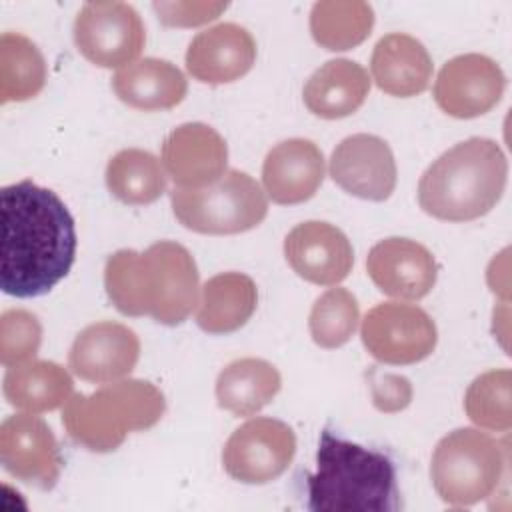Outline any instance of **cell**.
Instances as JSON below:
<instances>
[{
    "label": "cell",
    "instance_id": "cell-3",
    "mask_svg": "<svg viewBox=\"0 0 512 512\" xmlns=\"http://www.w3.org/2000/svg\"><path fill=\"white\" fill-rule=\"evenodd\" d=\"M508 160L496 140L468 138L438 156L418 182L420 208L444 222H470L502 198Z\"/></svg>",
    "mask_w": 512,
    "mask_h": 512
},
{
    "label": "cell",
    "instance_id": "cell-21",
    "mask_svg": "<svg viewBox=\"0 0 512 512\" xmlns=\"http://www.w3.org/2000/svg\"><path fill=\"white\" fill-rule=\"evenodd\" d=\"M112 90L126 106L154 112L178 106L188 92V82L176 64L162 58H142L114 74Z\"/></svg>",
    "mask_w": 512,
    "mask_h": 512
},
{
    "label": "cell",
    "instance_id": "cell-15",
    "mask_svg": "<svg viewBox=\"0 0 512 512\" xmlns=\"http://www.w3.org/2000/svg\"><path fill=\"white\" fill-rule=\"evenodd\" d=\"M284 256L300 278L318 286H336L354 264V250L346 234L320 220L294 226L284 238Z\"/></svg>",
    "mask_w": 512,
    "mask_h": 512
},
{
    "label": "cell",
    "instance_id": "cell-2",
    "mask_svg": "<svg viewBox=\"0 0 512 512\" xmlns=\"http://www.w3.org/2000/svg\"><path fill=\"white\" fill-rule=\"evenodd\" d=\"M104 288L120 314L150 316L164 326L182 324L200 300L196 262L170 240L154 242L144 252H114L104 266Z\"/></svg>",
    "mask_w": 512,
    "mask_h": 512
},
{
    "label": "cell",
    "instance_id": "cell-5",
    "mask_svg": "<svg viewBox=\"0 0 512 512\" xmlns=\"http://www.w3.org/2000/svg\"><path fill=\"white\" fill-rule=\"evenodd\" d=\"M164 412L166 400L160 388L146 380L122 378L92 394L70 396L62 424L76 444L104 454L116 450L130 432L158 424Z\"/></svg>",
    "mask_w": 512,
    "mask_h": 512
},
{
    "label": "cell",
    "instance_id": "cell-25",
    "mask_svg": "<svg viewBox=\"0 0 512 512\" xmlns=\"http://www.w3.org/2000/svg\"><path fill=\"white\" fill-rule=\"evenodd\" d=\"M280 386L282 378L274 364L252 356L238 358L220 370L216 400L234 416H252L274 400Z\"/></svg>",
    "mask_w": 512,
    "mask_h": 512
},
{
    "label": "cell",
    "instance_id": "cell-19",
    "mask_svg": "<svg viewBox=\"0 0 512 512\" xmlns=\"http://www.w3.org/2000/svg\"><path fill=\"white\" fill-rule=\"evenodd\" d=\"M322 150L308 138L278 142L264 158L262 184L276 204H300L310 200L324 182Z\"/></svg>",
    "mask_w": 512,
    "mask_h": 512
},
{
    "label": "cell",
    "instance_id": "cell-8",
    "mask_svg": "<svg viewBox=\"0 0 512 512\" xmlns=\"http://www.w3.org/2000/svg\"><path fill=\"white\" fill-rule=\"evenodd\" d=\"M368 354L392 366L416 364L428 358L438 342L434 320L416 304L382 302L370 308L360 326Z\"/></svg>",
    "mask_w": 512,
    "mask_h": 512
},
{
    "label": "cell",
    "instance_id": "cell-7",
    "mask_svg": "<svg viewBox=\"0 0 512 512\" xmlns=\"http://www.w3.org/2000/svg\"><path fill=\"white\" fill-rule=\"evenodd\" d=\"M176 220L198 234H240L256 228L268 214V198L260 184L240 170H226L216 182L170 192Z\"/></svg>",
    "mask_w": 512,
    "mask_h": 512
},
{
    "label": "cell",
    "instance_id": "cell-12",
    "mask_svg": "<svg viewBox=\"0 0 512 512\" xmlns=\"http://www.w3.org/2000/svg\"><path fill=\"white\" fill-rule=\"evenodd\" d=\"M506 76L484 54H460L448 60L434 82V100L454 118H478L490 112L504 96Z\"/></svg>",
    "mask_w": 512,
    "mask_h": 512
},
{
    "label": "cell",
    "instance_id": "cell-26",
    "mask_svg": "<svg viewBox=\"0 0 512 512\" xmlns=\"http://www.w3.org/2000/svg\"><path fill=\"white\" fill-rule=\"evenodd\" d=\"M106 186L120 202L146 206L166 192V174L152 152L126 148L110 158L106 166Z\"/></svg>",
    "mask_w": 512,
    "mask_h": 512
},
{
    "label": "cell",
    "instance_id": "cell-20",
    "mask_svg": "<svg viewBox=\"0 0 512 512\" xmlns=\"http://www.w3.org/2000/svg\"><path fill=\"white\" fill-rule=\"evenodd\" d=\"M432 58L424 44L410 34L382 36L372 52L370 72L376 86L396 98L422 94L432 78Z\"/></svg>",
    "mask_w": 512,
    "mask_h": 512
},
{
    "label": "cell",
    "instance_id": "cell-31",
    "mask_svg": "<svg viewBox=\"0 0 512 512\" xmlns=\"http://www.w3.org/2000/svg\"><path fill=\"white\" fill-rule=\"evenodd\" d=\"M42 344V324L36 314L20 308L0 316V360L6 368L28 362Z\"/></svg>",
    "mask_w": 512,
    "mask_h": 512
},
{
    "label": "cell",
    "instance_id": "cell-24",
    "mask_svg": "<svg viewBox=\"0 0 512 512\" xmlns=\"http://www.w3.org/2000/svg\"><path fill=\"white\" fill-rule=\"evenodd\" d=\"M74 392L68 370L50 360H28L10 366L4 374V398L10 406L42 414L64 406Z\"/></svg>",
    "mask_w": 512,
    "mask_h": 512
},
{
    "label": "cell",
    "instance_id": "cell-10",
    "mask_svg": "<svg viewBox=\"0 0 512 512\" xmlns=\"http://www.w3.org/2000/svg\"><path fill=\"white\" fill-rule=\"evenodd\" d=\"M294 454V430L282 420L258 416L230 434L222 450V466L242 484H268L288 470Z\"/></svg>",
    "mask_w": 512,
    "mask_h": 512
},
{
    "label": "cell",
    "instance_id": "cell-27",
    "mask_svg": "<svg viewBox=\"0 0 512 512\" xmlns=\"http://www.w3.org/2000/svg\"><path fill=\"white\" fill-rule=\"evenodd\" d=\"M374 26V10L362 0H322L310 10V32L318 46L342 52L362 44Z\"/></svg>",
    "mask_w": 512,
    "mask_h": 512
},
{
    "label": "cell",
    "instance_id": "cell-32",
    "mask_svg": "<svg viewBox=\"0 0 512 512\" xmlns=\"http://www.w3.org/2000/svg\"><path fill=\"white\" fill-rule=\"evenodd\" d=\"M152 8L164 26L190 28L216 20L226 8V2H154Z\"/></svg>",
    "mask_w": 512,
    "mask_h": 512
},
{
    "label": "cell",
    "instance_id": "cell-13",
    "mask_svg": "<svg viewBox=\"0 0 512 512\" xmlns=\"http://www.w3.org/2000/svg\"><path fill=\"white\" fill-rule=\"evenodd\" d=\"M330 178L348 194L384 202L396 188V160L390 146L374 134L344 138L330 156Z\"/></svg>",
    "mask_w": 512,
    "mask_h": 512
},
{
    "label": "cell",
    "instance_id": "cell-29",
    "mask_svg": "<svg viewBox=\"0 0 512 512\" xmlns=\"http://www.w3.org/2000/svg\"><path fill=\"white\" fill-rule=\"evenodd\" d=\"M512 374L508 368L488 370L474 378L464 396V410L468 418L492 432H506L512 426L510 406Z\"/></svg>",
    "mask_w": 512,
    "mask_h": 512
},
{
    "label": "cell",
    "instance_id": "cell-1",
    "mask_svg": "<svg viewBox=\"0 0 512 512\" xmlns=\"http://www.w3.org/2000/svg\"><path fill=\"white\" fill-rule=\"evenodd\" d=\"M0 288L8 296L48 294L76 258V228L66 204L32 180L0 190Z\"/></svg>",
    "mask_w": 512,
    "mask_h": 512
},
{
    "label": "cell",
    "instance_id": "cell-18",
    "mask_svg": "<svg viewBox=\"0 0 512 512\" xmlns=\"http://www.w3.org/2000/svg\"><path fill=\"white\" fill-rule=\"evenodd\" d=\"M256 60L252 34L234 22L198 32L186 50V70L204 84H228L250 72Z\"/></svg>",
    "mask_w": 512,
    "mask_h": 512
},
{
    "label": "cell",
    "instance_id": "cell-23",
    "mask_svg": "<svg viewBox=\"0 0 512 512\" xmlns=\"http://www.w3.org/2000/svg\"><path fill=\"white\" fill-rule=\"evenodd\" d=\"M258 290L242 272H222L204 282L196 306V324L208 334L240 330L254 314Z\"/></svg>",
    "mask_w": 512,
    "mask_h": 512
},
{
    "label": "cell",
    "instance_id": "cell-11",
    "mask_svg": "<svg viewBox=\"0 0 512 512\" xmlns=\"http://www.w3.org/2000/svg\"><path fill=\"white\" fill-rule=\"evenodd\" d=\"M0 464L16 480L52 490L64 460L50 426L40 416L22 412L0 426Z\"/></svg>",
    "mask_w": 512,
    "mask_h": 512
},
{
    "label": "cell",
    "instance_id": "cell-17",
    "mask_svg": "<svg viewBox=\"0 0 512 512\" xmlns=\"http://www.w3.org/2000/svg\"><path fill=\"white\" fill-rule=\"evenodd\" d=\"M370 280L380 292L398 300H422L438 278L432 252L410 238H384L366 258Z\"/></svg>",
    "mask_w": 512,
    "mask_h": 512
},
{
    "label": "cell",
    "instance_id": "cell-28",
    "mask_svg": "<svg viewBox=\"0 0 512 512\" xmlns=\"http://www.w3.org/2000/svg\"><path fill=\"white\" fill-rule=\"evenodd\" d=\"M48 78L40 48L18 32L0 36V102H24L40 94Z\"/></svg>",
    "mask_w": 512,
    "mask_h": 512
},
{
    "label": "cell",
    "instance_id": "cell-16",
    "mask_svg": "<svg viewBox=\"0 0 512 512\" xmlns=\"http://www.w3.org/2000/svg\"><path fill=\"white\" fill-rule=\"evenodd\" d=\"M162 166L178 188H204L226 172V140L208 124H180L162 144Z\"/></svg>",
    "mask_w": 512,
    "mask_h": 512
},
{
    "label": "cell",
    "instance_id": "cell-14",
    "mask_svg": "<svg viewBox=\"0 0 512 512\" xmlns=\"http://www.w3.org/2000/svg\"><path fill=\"white\" fill-rule=\"evenodd\" d=\"M140 358L136 332L120 322L102 320L86 326L68 352V368L82 380L110 384L126 378Z\"/></svg>",
    "mask_w": 512,
    "mask_h": 512
},
{
    "label": "cell",
    "instance_id": "cell-9",
    "mask_svg": "<svg viewBox=\"0 0 512 512\" xmlns=\"http://www.w3.org/2000/svg\"><path fill=\"white\" fill-rule=\"evenodd\" d=\"M78 52L100 68H124L146 44L140 14L126 2H86L74 20Z\"/></svg>",
    "mask_w": 512,
    "mask_h": 512
},
{
    "label": "cell",
    "instance_id": "cell-33",
    "mask_svg": "<svg viewBox=\"0 0 512 512\" xmlns=\"http://www.w3.org/2000/svg\"><path fill=\"white\" fill-rule=\"evenodd\" d=\"M374 404L382 412H398L408 406L412 398L410 382L398 374H384L372 382Z\"/></svg>",
    "mask_w": 512,
    "mask_h": 512
},
{
    "label": "cell",
    "instance_id": "cell-6",
    "mask_svg": "<svg viewBox=\"0 0 512 512\" xmlns=\"http://www.w3.org/2000/svg\"><path fill=\"white\" fill-rule=\"evenodd\" d=\"M506 456L502 446L476 428L448 432L434 448L430 478L448 506H472L488 498L502 482Z\"/></svg>",
    "mask_w": 512,
    "mask_h": 512
},
{
    "label": "cell",
    "instance_id": "cell-4",
    "mask_svg": "<svg viewBox=\"0 0 512 512\" xmlns=\"http://www.w3.org/2000/svg\"><path fill=\"white\" fill-rule=\"evenodd\" d=\"M308 510L392 512L400 508L394 462L378 450L320 434L316 470L306 474Z\"/></svg>",
    "mask_w": 512,
    "mask_h": 512
},
{
    "label": "cell",
    "instance_id": "cell-30",
    "mask_svg": "<svg viewBox=\"0 0 512 512\" xmlns=\"http://www.w3.org/2000/svg\"><path fill=\"white\" fill-rule=\"evenodd\" d=\"M360 308L356 296L346 288L326 290L312 306L308 330L320 348L332 350L344 346L356 332Z\"/></svg>",
    "mask_w": 512,
    "mask_h": 512
},
{
    "label": "cell",
    "instance_id": "cell-22",
    "mask_svg": "<svg viewBox=\"0 0 512 512\" xmlns=\"http://www.w3.org/2000/svg\"><path fill=\"white\" fill-rule=\"evenodd\" d=\"M370 92V76L354 60L336 58L322 64L304 84L306 108L324 120H338L354 114Z\"/></svg>",
    "mask_w": 512,
    "mask_h": 512
}]
</instances>
